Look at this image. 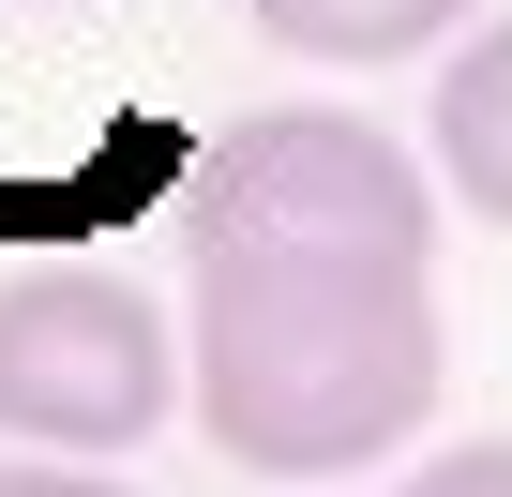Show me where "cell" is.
Masks as SVG:
<instances>
[{"instance_id":"1","label":"cell","mask_w":512,"mask_h":497,"mask_svg":"<svg viewBox=\"0 0 512 497\" xmlns=\"http://www.w3.org/2000/svg\"><path fill=\"white\" fill-rule=\"evenodd\" d=\"M452 347H437V287L392 257H256L211 241L196 302H181V392L211 422L226 467L256 482H362L422 437Z\"/></svg>"},{"instance_id":"2","label":"cell","mask_w":512,"mask_h":497,"mask_svg":"<svg viewBox=\"0 0 512 497\" xmlns=\"http://www.w3.org/2000/svg\"><path fill=\"white\" fill-rule=\"evenodd\" d=\"M196 257L211 241H256V257H392V272H437V181L347 121V106H256L241 136H211L196 166Z\"/></svg>"},{"instance_id":"3","label":"cell","mask_w":512,"mask_h":497,"mask_svg":"<svg viewBox=\"0 0 512 497\" xmlns=\"http://www.w3.org/2000/svg\"><path fill=\"white\" fill-rule=\"evenodd\" d=\"M181 407V332L121 272H0V437L16 452H136Z\"/></svg>"},{"instance_id":"4","label":"cell","mask_w":512,"mask_h":497,"mask_svg":"<svg viewBox=\"0 0 512 497\" xmlns=\"http://www.w3.org/2000/svg\"><path fill=\"white\" fill-rule=\"evenodd\" d=\"M437 181H452L482 226H512V16L467 31L452 76H437Z\"/></svg>"},{"instance_id":"5","label":"cell","mask_w":512,"mask_h":497,"mask_svg":"<svg viewBox=\"0 0 512 497\" xmlns=\"http://www.w3.org/2000/svg\"><path fill=\"white\" fill-rule=\"evenodd\" d=\"M482 0H256V31L302 46V61H407L437 31H467Z\"/></svg>"},{"instance_id":"6","label":"cell","mask_w":512,"mask_h":497,"mask_svg":"<svg viewBox=\"0 0 512 497\" xmlns=\"http://www.w3.org/2000/svg\"><path fill=\"white\" fill-rule=\"evenodd\" d=\"M392 497H512V437H467V452H422Z\"/></svg>"},{"instance_id":"7","label":"cell","mask_w":512,"mask_h":497,"mask_svg":"<svg viewBox=\"0 0 512 497\" xmlns=\"http://www.w3.org/2000/svg\"><path fill=\"white\" fill-rule=\"evenodd\" d=\"M0 497H136V482H106V452H46V467H0Z\"/></svg>"},{"instance_id":"8","label":"cell","mask_w":512,"mask_h":497,"mask_svg":"<svg viewBox=\"0 0 512 497\" xmlns=\"http://www.w3.org/2000/svg\"><path fill=\"white\" fill-rule=\"evenodd\" d=\"M317 497H392V482H317Z\"/></svg>"}]
</instances>
